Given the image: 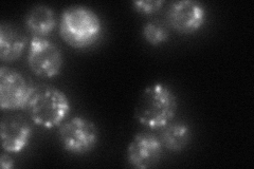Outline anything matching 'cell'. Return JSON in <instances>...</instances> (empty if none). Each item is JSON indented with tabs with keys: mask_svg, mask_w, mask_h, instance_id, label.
I'll list each match as a JSON object with an SVG mask.
<instances>
[{
	"mask_svg": "<svg viewBox=\"0 0 254 169\" xmlns=\"http://www.w3.org/2000/svg\"><path fill=\"white\" fill-rule=\"evenodd\" d=\"M177 98L171 88L161 83L148 86L142 92L134 108V117L149 129H161L176 115Z\"/></svg>",
	"mask_w": 254,
	"mask_h": 169,
	"instance_id": "obj_1",
	"label": "cell"
},
{
	"mask_svg": "<svg viewBox=\"0 0 254 169\" xmlns=\"http://www.w3.org/2000/svg\"><path fill=\"white\" fill-rule=\"evenodd\" d=\"M27 109L31 119L45 129L61 125L71 109L69 99L62 90L47 84L33 86Z\"/></svg>",
	"mask_w": 254,
	"mask_h": 169,
	"instance_id": "obj_2",
	"label": "cell"
},
{
	"mask_svg": "<svg viewBox=\"0 0 254 169\" xmlns=\"http://www.w3.org/2000/svg\"><path fill=\"white\" fill-rule=\"evenodd\" d=\"M60 33L69 46L85 49L100 38L102 22L97 13L84 5L69 6L60 20Z\"/></svg>",
	"mask_w": 254,
	"mask_h": 169,
	"instance_id": "obj_3",
	"label": "cell"
},
{
	"mask_svg": "<svg viewBox=\"0 0 254 169\" xmlns=\"http://www.w3.org/2000/svg\"><path fill=\"white\" fill-rule=\"evenodd\" d=\"M59 138L63 148L69 154L83 156L97 146L99 130L90 119L75 116L61 126Z\"/></svg>",
	"mask_w": 254,
	"mask_h": 169,
	"instance_id": "obj_4",
	"label": "cell"
},
{
	"mask_svg": "<svg viewBox=\"0 0 254 169\" xmlns=\"http://www.w3.org/2000/svg\"><path fill=\"white\" fill-rule=\"evenodd\" d=\"M28 65L33 73L43 78L58 76L64 66L59 47L45 37L34 36L30 42Z\"/></svg>",
	"mask_w": 254,
	"mask_h": 169,
	"instance_id": "obj_5",
	"label": "cell"
},
{
	"mask_svg": "<svg viewBox=\"0 0 254 169\" xmlns=\"http://www.w3.org/2000/svg\"><path fill=\"white\" fill-rule=\"evenodd\" d=\"M33 86L19 72L0 68V106L3 110L27 108Z\"/></svg>",
	"mask_w": 254,
	"mask_h": 169,
	"instance_id": "obj_6",
	"label": "cell"
},
{
	"mask_svg": "<svg viewBox=\"0 0 254 169\" xmlns=\"http://www.w3.org/2000/svg\"><path fill=\"white\" fill-rule=\"evenodd\" d=\"M163 145L155 134L142 131L130 141L126 151L128 164L138 169H146L156 166L162 157Z\"/></svg>",
	"mask_w": 254,
	"mask_h": 169,
	"instance_id": "obj_7",
	"label": "cell"
},
{
	"mask_svg": "<svg viewBox=\"0 0 254 169\" xmlns=\"http://www.w3.org/2000/svg\"><path fill=\"white\" fill-rule=\"evenodd\" d=\"M205 18L204 6L193 0L173 2L168 11L171 27L184 34H190L199 30L203 26Z\"/></svg>",
	"mask_w": 254,
	"mask_h": 169,
	"instance_id": "obj_8",
	"label": "cell"
},
{
	"mask_svg": "<svg viewBox=\"0 0 254 169\" xmlns=\"http://www.w3.org/2000/svg\"><path fill=\"white\" fill-rule=\"evenodd\" d=\"M1 145L5 152L18 154L25 149L32 138V128L21 116H10L0 124Z\"/></svg>",
	"mask_w": 254,
	"mask_h": 169,
	"instance_id": "obj_9",
	"label": "cell"
},
{
	"mask_svg": "<svg viewBox=\"0 0 254 169\" xmlns=\"http://www.w3.org/2000/svg\"><path fill=\"white\" fill-rule=\"evenodd\" d=\"M27 47V37L11 22L0 25V58L11 62L17 60Z\"/></svg>",
	"mask_w": 254,
	"mask_h": 169,
	"instance_id": "obj_10",
	"label": "cell"
},
{
	"mask_svg": "<svg viewBox=\"0 0 254 169\" xmlns=\"http://www.w3.org/2000/svg\"><path fill=\"white\" fill-rule=\"evenodd\" d=\"M26 26L35 36H47L57 27L55 13L50 6L36 4L26 15Z\"/></svg>",
	"mask_w": 254,
	"mask_h": 169,
	"instance_id": "obj_11",
	"label": "cell"
},
{
	"mask_svg": "<svg viewBox=\"0 0 254 169\" xmlns=\"http://www.w3.org/2000/svg\"><path fill=\"white\" fill-rule=\"evenodd\" d=\"M192 131L185 123H170L162 128L160 141L163 146L174 152L184 150L190 142Z\"/></svg>",
	"mask_w": 254,
	"mask_h": 169,
	"instance_id": "obj_12",
	"label": "cell"
},
{
	"mask_svg": "<svg viewBox=\"0 0 254 169\" xmlns=\"http://www.w3.org/2000/svg\"><path fill=\"white\" fill-rule=\"evenodd\" d=\"M142 34L146 42L152 46H159L165 43L170 37V33L161 23L157 21H149L143 27Z\"/></svg>",
	"mask_w": 254,
	"mask_h": 169,
	"instance_id": "obj_13",
	"label": "cell"
},
{
	"mask_svg": "<svg viewBox=\"0 0 254 169\" xmlns=\"http://www.w3.org/2000/svg\"><path fill=\"white\" fill-rule=\"evenodd\" d=\"M163 4V0H142V1H133L132 7L141 14L150 15L160 11Z\"/></svg>",
	"mask_w": 254,
	"mask_h": 169,
	"instance_id": "obj_14",
	"label": "cell"
},
{
	"mask_svg": "<svg viewBox=\"0 0 254 169\" xmlns=\"http://www.w3.org/2000/svg\"><path fill=\"white\" fill-rule=\"evenodd\" d=\"M0 165L2 169H12L14 167V161L7 154H2L0 158Z\"/></svg>",
	"mask_w": 254,
	"mask_h": 169,
	"instance_id": "obj_15",
	"label": "cell"
}]
</instances>
